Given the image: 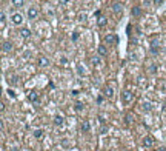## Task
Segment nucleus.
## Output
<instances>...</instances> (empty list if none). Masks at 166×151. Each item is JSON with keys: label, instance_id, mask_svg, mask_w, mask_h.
<instances>
[{"label": "nucleus", "instance_id": "f257e3e1", "mask_svg": "<svg viewBox=\"0 0 166 151\" xmlns=\"http://www.w3.org/2000/svg\"><path fill=\"white\" fill-rule=\"evenodd\" d=\"M154 144H155V139H154L152 136H146V137H143V140H142V147H143V148H151Z\"/></svg>", "mask_w": 166, "mask_h": 151}, {"label": "nucleus", "instance_id": "f03ea898", "mask_svg": "<svg viewBox=\"0 0 166 151\" xmlns=\"http://www.w3.org/2000/svg\"><path fill=\"white\" fill-rule=\"evenodd\" d=\"M122 99H123V103H131L132 100H134V94L131 93V91H128V90H125L123 93H122Z\"/></svg>", "mask_w": 166, "mask_h": 151}, {"label": "nucleus", "instance_id": "7ed1b4c3", "mask_svg": "<svg viewBox=\"0 0 166 151\" xmlns=\"http://www.w3.org/2000/svg\"><path fill=\"white\" fill-rule=\"evenodd\" d=\"M105 43H109V45H117V43H118V35H115V34H106V35H105Z\"/></svg>", "mask_w": 166, "mask_h": 151}, {"label": "nucleus", "instance_id": "20e7f679", "mask_svg": "<svg viewBox=\"0 0 166 151\" xmlns=\"http://www.w3.org/2000/svg\"><path fill=\"white\" fill-rule=\"evenodd\" d=\"M91 63H92V66H95V68H101V66H103V60H101L100 56H92L91 57Z\"/></svg>", "mask_w": 166, "mask_h": 151}, {"label": "nucleus", "instance_id": "39448f33", "mask_svg": "<svg viewBox=\"0 0 166 151\" xmlns=\"http://www.w3.org/2000/svg\"><path fill=\"white\" fill-rule=\"evenodd\" d=\"M11 19H12V23H14V25H22V22H23V15H22L20 12H14Z\"/></svg>", "mask_w": 166, "mask_h": 151}, {"label": "nucleus", "instance_id": "423d86ee", "mask_svg": "<svg viewBox=\"0 0 166 151\" xmlns=\"http://www.w3.org/2000/svg\"><path fill=\"white\" fill-rule=\"evenodd\" d=\"M37 15H39V9H37L35 6H31L29 9H28V19H37Z\"/></svg>", "mask_w": 166, "mask_h": 151}, {"label": "nucleus", "instance_id": "0eeeda50", "mask_svg": "<svg viewBox=\"0 0 166 151\" xmlns=\"http://www.w3.org/2000/svg\"><path fill=\"white\" fill-rule=\"evenodd\" d=\"M2 51L3 52H11L12 51V43L9 40H3L2 42Z\"/></svg>", "mask_w": 166, "mask_h": 151}, {"label": "nucleus", "instance_id": "6e6552de", "mask_svg": "<svg viewBox=\"0 0 166 151\" xmlns=\"http://www.w3.org/2000/svg\"><path fill=\"white\" fill-rule=\"evenodd\" d=\"M103 94L105 97H108V99H114V90H112V86H105V90H103Z\"/></svg>", "mask_w": 166, "mask_h": 151}, {"label": "nucleus", "instance_id": "1a4fd4ad", "mask_svg": "<svg viewBox=\"0 0 166 151\" xmlns=\"http://www.w3.org/2000/svg\"><path fill=\"white\" fill-rule=\"evenodd\" d=\"M39 66H40V68L49 66V59H48V57H45V56H40V57H39Z\"/></svg>", "mask_w": 166, "mask_h": 151}, {"label": "nucleus", "instance_id": "9d476101", "mask_svg": "<svg viewBox=\"0 0 166 151\" xmlns=\"http://www.w3.org/2000/svg\"><path fill=\"white\" fill-rule=\"evenodd\" d=\"M52 123H54V125H55V127H62V125H63V123H65V117H63V116H60V114H57V116H55V117H54Z\"/></svg>", "mask_w": 166, "mask_h": 151}, {"label": "nucleus", "instance_id": "9b49d317", "mask_svg": "<svg viewBox=\"0 0 166 151\" xmlns=\"http://www.w3.org/2000/svg\"><path fill=\"white\" fill-rule=\"evenodd\" d=\"M80 130H82L83 133H89V130H91V123H89V120H82V123H80Z\"/></svg>", "mask_w": 166, "mask_h": 151}, {"label": "nucleus", "instance_id": "f8f14e48", "mask_svg": "<svg viewBox=\"0 0 166 151\" xmlns=\"http://www.w3.org/2000/svg\"><path fill=\"white\" fill-rule=\"evenodd\" d=\"M151 52L155 54V56L159 54V40H157V39L155 40L152 39V42H151Z\"/></svg>", "mask_w": 166, "mask_h": 151}, {"label": "nucleus", "instance_id": "ddd939ff", "mask_svg": "<svg viewBox=\"0 0 166 151\" xmlns=\"http://www.w3.org/2000/svg\"><path fill=\"white\" fill-rule=\"evenodd\" d=\"M97 25H98V28H105V26L108 25V19H106L105 15L98 17V19H97Z\"/></svg>", "mask_w": 166, "mask_h": 151}, {"label": "nucleus", "instance_id": "4468645a", "mask_svg": "<svg viewBox=\"0 0 166 151\" xmlns=\"http://www.w3.org/2000/svg\"><path fill=\"white\" fill-rule=\"evenodd\" d=\"M28 99H29L32 103H39V94H37L35 91H31L29 94H28Z\"/></svg>", "mask_w": 166, "mask_h": 151}, {"label": "nucleus", "instance_id": "2eb2a0df", "mask_svg": "<svg viewBox=\"0 0 166 151\" xmlns=\"http://www.w3.org/2000/svg\"><path fill=\"white\" fill-rule=\"evenodd\" d=\"M112 11H114V12H122V11H123V3L114 2V3H112Z\"/></svg>", "mask_w": 166, "mask_h": 151}, {"label": "nucleus", "instance_id": "dca6fc26", "mask_svg": "<svg viewBox=\"0 0 166 151\" xmlns=\"http://www.w3.org/2000/svg\"><path fill=\"white\" fill-rule=\"evenodd\" d=\"M97 51H98V56H100V57H105V56L108 54V49H106V46H105V45H98Z\"/></svg>", "mask_w": 166, "mask_h": 151}, {"label": "nucleus", "instance_id": "f3484780", "mask_svg": "<svg viewBox=\"0 0 166 151\" xmlns=\"http://www.w3.org/2000/svg\"><path fill=\"white\" fill-rule=\"evenodd\" d=\"M131 14H132L134 17H140V15H142V8H140V6H132Z\"/></svg>", "mask_w": 166, "mask_h": 151}, {"label": "nucleus", "instance_id": "a211bd4d", "mask_svg": "<svg viewBox=\"0 0 166 151\" xmlns=\"http://www.w3.org/2000/svg\"><path fill=\"white\" fill-rule=\"evenodd\" d=\"M20 35H22V37H25V39L31 37V29H28V28H22V29H20Z\"/></svg>", "mask_w": 166, "mask_h": 151}, {"label": "nucleus", "instance_id": "6ab92c4d", "mask_svg": "<svg viewBox=\"0 0 166 151\" xmlns=\"http://www.w3.org/2000/svg\"><path fill=\"white\" fill-rule=\"evenodd\" d=\"M142 110H143V111H149V110H151V103H149V102H143V103H142Z\"/></svg>", "mask_w": 166, "mask_h": 151}, {"label": "nucleus", "instance_id": "aec40b11", "mask_svg": "<svg viewBox=\"0 0 166 151\" xmlns=\"http://www.w3.org/2000/svg\"><path fill=\"white\" fill-rule=\"evenodd\" d=\"M32 134H34V137H35V139H39V137H42L43 131H42V130H34V133H32Z\"/></svg>", "mask_w": 166, "mask_h": 151}, {"label": "nucleus", "instance_id": "412c9836", "mask_svg": "<svg viewBox=\"0 0 166 151\" xmlns=\"http://www.w3.org/2000/svg\"><path fill=\"white\" fill-rule=\"evenodd\" d=\"M83 108H85V106H83V103L82 102H76V111H83Z\"/></svg>", "mask_w": 166, "mask_h": 151}, {"label": "nucleus", "instance_id": "4be33fe9", "mask_svg": "<svg viewBox=\"0 0 166 151\" xmlns=\"http://www.w3.org/2000/svg\"><path fill=\"white\" fill-rule=\"evenodd\" d=\"M149 73H151V74L157 73V65H154V63H151V65H149Z\"/></svg>", "mask_w": 166, "mask_h": 151}, {"label": "nucleus", "instance_id": "5701e85b", "mask_svg": "<svg viewBox=\"0 0 166 151\" xmlns=\"http://www.w3.org/2000/svg\"><path fill=\"white\" fill-rule=\"evenodd\" d=\"M15 6H22L23 5V0H14V2H12Z\"/></svg>", "mask_w": 166, "mask_h": 151}, {"label": "nucleus", "instance_id": "b1692460", "mask_svg": "<svg viewBox=\"0 0 166 151\" xmlns=\"http://www.w3.org/2000/svg\"><path fill=\"white\" fill-rule=\"evenodd\" d=\"M77 39H79V32L76 31V32H72V42H77Z\"/></svg>", "mask_w": 166, "mask_h": 151}, {"label": "nucleus", "instance_id": "393cba45", "mask_svg": "<svg viewBox=\"0 0 166 151\" xmlns=\"http://www.w3.org/2000/svg\"><path fill=\"white\" fill-rule=\"evenodd\" d=\"M132 122V114H126V123H131Z\"/></svg>", "mask_w": 166, "mask_h": 151}, {"label": "nucleus", "instance_id": "a878e982", "mask_svg": "<svg viewBox=\"0 0 166 151\" xmlns=\"http://www.w3.org/2000/svg\"><path fill=\"white\" fill-rule=\"evenodd\" d=\"M0 17H2V19H0V22H2V26H3V25H5V19H6L5 12H2V15H0Z\"/></svg>", "mask_w": 166, "mask_h": 151}, {"label": "nucleus", "instance_id": "bb28decb", "mask_svg": "<svg viewBox=\"0 0 166 151\" xmlns=\"http://www.w3.org/2000/svg\"><path fill=\"white\" fill-rule=\"evenodd\" d=\"M8 94H9V96H11V97H12V99H14V97H15V93H14L12 90H8Z\"/></svg>", "mask_w": 166, "mask_h": 151}, {"label": "nucleus", "instance_id": "cd10ccee", "mask_svg": "<svg viewBox=\"0 0 166 151\" xmlns=\"http://www.w3.org/2000/svg\"><path fill=\"white\" fill-rule=\"evenodd\" d=\"M160 151H166V150H165V148H162V150H160Z\"/></svg>", "mask_w": 166, "mask_h": 151}]
</instances>
